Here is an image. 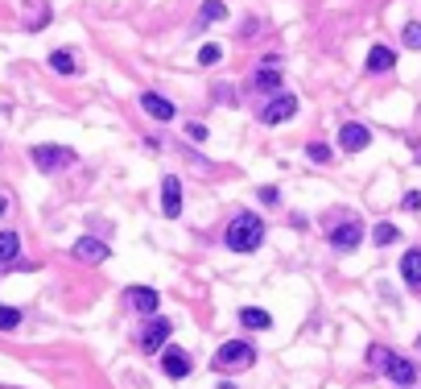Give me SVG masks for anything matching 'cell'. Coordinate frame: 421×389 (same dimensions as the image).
Returning a JSON list of instances; mask_svg holds the SVG:
<instances>
[{
  "instance_id": "cell-1",
  "label": "cell",
  "mask_w": 421,
  "mask_h": 389,
  "mask_svg": "<svg viewBox=\"0 0 421 389\" xmlns=\"http://www.w3.org/2000/svg\"><path fill=\"white\" fill-rule=\"evenodd\" d=\"M223 241H228L232 253H257L260 241H264V224H260L257 216H235Z\"/></svg>"
},
{
  "instance_id": "cell-2",
  "label": "cell",
  "mask_w": 421,
  "mask_h": 389,
  "mask_svg": "<svg viewBox=\"0 0 421 389\" xmlns=\"http://www.w3.org/2000/svg\"><path fill=\"white\" fill-rule=\"evenodd\" d=\"M248 365H257V348L252 344H244V340H228L215 356H211V368H248Z\"/></svg>"
},
{
  "instance_id": "cell-3",
  "label": "cell",
  "mask_w": 421,
  "mask_h": 389,
  "mask_svg": "<svg viewBox=\"0 0 421 389\" xmlns=\"http://www.w3.org/2000/svg\"><path fill=\"white\" fill-rule=\"evenodd\" d=\"M74 162V149L67 146H33V166L42 174H58Z\"/></svg>"
},
{
  "instance_id": "cell-4",
  "label": "cell",
  "mask_w": 421,
  "mask_h": 389,
  "mask_svg": "<svg viewBox=\"0 0 421 389\" xmlns=\"http://www.w3.org/2000/svg\"><path fill=\"white\" fill-rule=\"evenodd\" d=\"M380 365H384V377H388L393 385H400V389H413V385H417V368L409 365L405 356H393V352H388Z\"/></svg>"
},
{
  "instance_id": "cell-5",
  "label": "cell",
  "mask_w": 421,
  "mask_h": 389,
  "mask_svg": "<svg viewBox=\"0 0 421 389\" xmlns=\"http://www.w3.org/2000/svg\"><path fill=\"white\" fill-rule=\"evenodd\" d=\"M289 116H298V96H289V92H281L264 104V112H260V121L264 124H285Z\"/></svg>"
},
{
  "instance_id": "cell-6",
  "label": "cell",
  "mask_w": 421,
  "mask_h": 389,
  "mask_svg": "<svg viewBox=\"0 0 421 389\" xmlns=\"http://www.w3.org/2000/svg\"><path fill=\"white\" fill-rule=\"evenodd\" d=\"M364 241V228H359V219H347V224H339V228H330V244L339 248V253H355Z\"/></svg>"
},
{
  "instance_id": "cell-7",
  "label": "cell",
  "mask_w": 421,
  "mask_h": 389,
  "mask_svg": "<svg viewBox=\"0 0 421 389\" xmlns=\"http://www.w3.org/2000/svg\"><path fill=\"white\" fill-rule=\"evenodd\" d=\"M162 212H165V219L182 216V182H178L174 174H165L162 178Z\"/></svg>"
},
{
  "instance_id": "cell-8",
  "label": "cell",
  "mask_w": 421,
  "mask_h": 389,
  "mask_svg": "<svg viewBox=\"0 0 421 389\" xmlns=\"http://www.w3.org/2000/svg\"><path fill=\"white\" fill-rule=\"evenodd\" d=\"M162 368L169 381H182L190 373V356L182 352V348H162Z\"/></svg>"
},
{
  "instance_id": "cell-9",
  "label": "cell",
  "mask_w": 421,
  "mask_h": 389,
  "mask_svg": "<svg viewBox=\"0 0 421 389\" xmlns=\"http://www.w3.org/2000/svg\"><path fill=\"white\" fill-rule=\"evenodd\" d=\"M169 332H174V323H169V319H153V323L145 327V336H140V348H145V352H157V348H165Z\"/></svg>"
},
{
  "instance_id": "cell-10",
  "label": "cell",
  "mask_w": 421,
  "mask_h": 389,
  "mask_svg": "<svg viewBox=\"0 0 421 389\" xmlns=\"http://www.w3.org/2000/svg\"><path fill=\"white\" fill-rule=\"evenodd\" d=\"M108 244L103 241H95V236H83V241H74V257L79 261H87V265H99V261H108Z\"/></svg>"
},
{
  "instance_id": "cell-11",
  "label": "cell",
  "mask_w": 421,
  "mask_h": 389,
  "mask_svg": "<svg viewBox=\"0 0 421 389\" xmlns=\"http://www.w3.org/2000/svg\"><path fill=\"white\" fill-rule=\"evenodd\" d=\"M128 307L137 311V315H157V290H149V286H128Z\"/></svg>"
},
{
  "instance_id": "cell-12",
  "label": "cell",
  "mask_w": 421,
  "mask_h": 389,
  "mask_svg": "<svg viewBox=\"0 0 421 389\" xmlns=\"http://www.w3.org/2000/svg\"><path fill=\"white\" fill-rule=\"evenodd\" d=\"M368 141H372V133L364 124H343V133H339L343 153H359V149H368Z\"/></svg>"
},
{
  "instance_id": "cell-13",
  "label": "cell",
  "mask_w": 421,
  "mask_h": 389,
  "mask_svg": "<svg viewBox=\"0 0 421 389\" xmlns=\"http://www.w3.org/2000/svg\"><path fill=\"white\" fill-rule=\"evenodd\" d=\"M140 108H145L153 121H174V104L165 96H157V92H145V96H140Z\"/></svg>"
},
{
  "instance_id": "cell-14",
  "label": "cell",
  "mask_w": 421,
  "mask_h": 389,
  "mask_svg": "<svg viewBox=\"0 0 421 389\" xmlns=\"http://www.w3.org/2000/svg\"><path fill=\"white\" fill-rule=\"evenodd\" d=\"M228 17V4L223 0H203V9H198V17H194V29H207V25L223 21Z\"/></svg>"
},
{
  "instance_id": "cell-15",
  "label": "cell",
  "mask_w": 421,
  "mask_h": 389,
  "mask_svg": "<svg viewBox=\"0 0 421 389\" xmlns=\"http://www.w3.org/2000/svg\"><path fill=\"white\" fill-rule=\"evenodd\" d=\"M393 67H397V54H393L388 46H372V50H368V71H372V75H384V71H393Z\"/></svg>"
},
{
  "instance_id": "cell-16",
  "label": "cell",
  "mask_w": 421,
  "mask_h": 389,
  "mask_svg": "<svg viewBox=\"0 0 421 389\" xmlns=\"http://www.w3.org/2000/svg\"><path fill=\"white\" fill-rule=\"evenodd\" d=\"M400 278H405L409 286H421V248H413V253L400 257Z\"/></svg>"
},
{
  "instance_id": "cell-17",
  "label": "cell",
  "mask_w": 421,
  "mask_h": 389,
  "mask_svg": "<svg viewBox=\"0 0 421 389\" xmlns=\"http://www.w3.org/2000/svg\"><path fill=\"white\" fill-rule=\"evenodd\" d=\"M240 323L252 327V332H269V327H273L269 311H260V307H244V311H240Z\"/></svg>"
},
{
  "instance_id": "cell-18",
  "label": "cell",
  "mask_w": 421,
  "mask_h": 389,
  "mask_svg": "<svg viewBox=\"0 0 421 389\" xmlns=\"http://www.w3.org/2000/svg\"><path fill=\"white\" fill-rule=\"evenodd\" d=\"M21 253V236L17 232H0V265H13Z\"/></svg>"
},
{
  "instance_id": "cell-19",
  "label": "cell",
  "mask_w": 421,
  "mask_h": 389,
  "mask_svg": "<svg viewBox=\"0 0 421 389\" xmlns=\"http://www.w3.org/2000/svg\"><path fill=\"white\" fill-rule=\"evenodd\" d=\"M50 71H58V75H74V71H79L74 50H54V54H50Z\"/></svg>"
},
{
  "instance_id": "cell-20",
  "label": "cell",
  "mask_w": 421,
  "mask_h": 389,
  "mask_svg": "<svg viewBox=\"0 0 421 389\" xmlns=\"http://www.w3.org/2000/svg\"><path fill=\"white\" fill-rule=\"evenodd\" d=\"M252 87H257V92H277V87H281L277 67H264V71H257V75H252Z\"/></svg>"
},
{
  "instance_id": "cell-21",
  "label": "cell",
  "mask_w": 421,
  "mask_h": 389,
  "mask_svg": "<svg viewBox=\"0 0 421 389\" xmlns=\"http://www.w3.org/2000/svg\"><path fill=\"white\" fill-rule=\"evenodd\" d=\"M397 236H400V232H397V224H376V228H372V241L380 244V248H384V244H393Z\"/></svg>"
},
{
  "instance_id": "cell-22",
  "label": "cell",
  "mask_w": 421,
  "mask_h": 389,
  "mask_svg": "<svg viewBox=\"0 0 421 389\" xmlns=\"http://www.w3.org/2000/svg\"><path fill=\"white\" fill-rule=\"evenodd\" d=\"M21 327V311L17 307H0V332H17Z\"/></svg>"
},
{
  "instance_id": "cell-23",
  "label": "cell",
  "mask_w": 421,
  "mask_h": 389,
  "mask_svg": "<svg viewBox=\"0 0 421 389\" xmlns=\"http://www.w3.org/2000/svg\"><path fill=\"white\" fill-rule=\"evenodd\" d=\"M223 58V46H215V42H207V46L198 50V67H215Z\"/></svg>"
},
{
  "instance_id": "cell-24",
  "label": "cell",
  "mask_w": 421,
  "mask_h": 389,
  "mask_svg": "<svg viewBox=\"0 0 421 389\" xmlns=\"http://www.w3.org/2000/svg\"><path fill=\"white\" fill-rule=\"evenodd\" d=\"M305 153H310V162H330V158H335L327 141H310V146H305Z\"/></svg>"
},
{
  "instance_id": "cell-25",
  "label": "cell",
  "mask_w": 421,
  "mask_h": 389,
  "mask_svg": "<svg viewBox=\"0 0 421 389\" xmlns=\"http://www.w3.org/2000/svg\"><path fill=\"white\" fill-rule=\"evenodd\" d=\"M400 38H405V46H409V50H421V25H417V21H409Z\"/></svg>"
},
{
  "instance_id": "cell-26",
  "label": "cell",
  "mask_w": 421,
  "mask_h": 389,
  "mask_svg": "<svg viewBox=\"0 0 421 389\" xmlns=\"http://www.w3.org/2000/svg\"><path fill=\"white\" fill-rule=\"evenodd\" d=\"M215 99L232 108V104H235V92H232V87H228V83H219V87H215Z\"/></svg>"
},
{
  "instance_id": "cell-27",
  "label": "cell",
  "mask_w": 421,
  "mask_h": 389,
  "mask_svg": "<svg viewBox=\"0 0 421 389\" xmlns=\"http://www.w3.org/2000/svg\"><path fill=\"white\" fill-rule=\"evenodd\" d=\"M186 137L190 141H207V128L203 124H186Z\"/></svg>"
},
{
  "instance_id": "cell-28",
  "label": "cell",
  "mask_w": 421,
  "mask_h": 389,
  "mask_svg": "<svg viewBox=\"0 0 421 389\" xmlns=\"http://www.w3.org/2000/svg\"><path fill=\"white\" fill-rule=\"evenodd\" d=\"M405 207H409V212H417V207H421V194L409 191V194H405Z\"/></svg>"
},
{
  "instance_id": "cell-29",
  "label": "cell",
  "mask_w": 421,
  "mask_h": 389,
  "mask_svg": "<svg viewBox=\"0 0 421 389\" xmlns=\"http://www.w3.org/2000/svg\"><path fill=\"white\" fill-rule=\"evenodd\" d=\"M4 212H9V199H4V194H0V216H4Z\"/></svg>"
},
{
  "instance_id": "cell-30",
  "label": "cell",
  "mask_w": 421,
  "mask_h": 389,
  "mask_svg": "<svg viewBox=\"0 0 421 389\" xmlns=\"http://www.w3.org/2000/svg\"><path fill=\"white\" fill-rule=\"evenodd\" d=\"M215 389H235V385H215Z\"/></svg>"
}]
</instances>
